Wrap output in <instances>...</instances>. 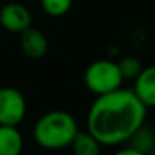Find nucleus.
I'll return each mask as SVG.
<instances>
[{
	"mask_svg": "<svg viewBox=\"0 0 155 155\" xmlns=\"http://www.w3.org/2000/svg\"><path fill=\"white\" fill-rule=\"evenodd\" d=\"M23 150V137L17 126L0 125V155H20Z\"/></svg>",
	"mask_w": 155,
	"mask_h": 155,
	"instance_id": "6e6552de",
	"label": "nucleus"
},
{
	"mask_svg": "<svg viewBox=\"0 0 155 155\" xmlns=\"http://www.w3.org/2000/svg\"><path fill=\"white\" fill-rule=\"evenodd\" d=\"M20 47L26 56L32 59H40L47 53L49 41L41 31L28 28L20 34Z\"/></svg>",
	"mask_w": 155,
	"mask_h": 155,
	"instance_id": "0eeeda50",
	"label": "nucleus"
},
{
	"mask_svg": "<svg viewBox=\"0 0 155 155\" xmlns=\"http://www.w3.org/2000/svg\"><path fill=\"white\" fill-rule=\"evenodd\" d=\"M132 91L146 108L155 107V65L143 67L134 79Z\"/></svg>",
	"mask_w": 155,
	"mask_h": 155,
	"instance_id": "423d86ee",
	"label": "nucleus"
},
{
	"mask_svg": "<svg viewBox=\"0 0 155 155\" xmlns=\"http://www.w3.org/2000/svg\"><path fill=\"white\" fill-rule=\"evenodd\" d=\"M78 123L67 111H49L34 126V138L44 149H62L71 144L78 134Z\"/></svg>",
	"mask_w": 155,
	"mask_h": 155,
	"instance_id": "f03ea898",
	"label": "nucleus"
},
{
	"mask_svg": "<svg viewBox=\"0 0 155 155\" xmlns=\"http://www.w3.org/2000/svg\"><path fill=\"white\" fill-rule=\"evenodd\" d=\"M123 78L117 62L110 59H97L84 71V84L96 96L111 93L122 87Z\"/></svg>",
	"mask_w": 155,
	"mask_h": 155,
	"instance_id": "7ed1b4c3",
	"label": "nucleus"
},
{
	"mask_svg": "<svg viewBox=\"0 0 155 155\" xmlns=\"http://www.w3.org/2000/svg\"><path fill=\"white\" fill-rule=\"evenodd\" d=\"M70 146H71L73 155H101L102 144L88 131L87 132L78 131Z\"/></svg>",
	"mask_w": 155,
	"mask_h": 155,
	"instance_id": "1a4fd4ad",
	"label": "nucleus"
},
{
	"mask_svg": "<svg viewBox=\"0 0 155 155\" xmlns=\"http://www.w3.org/2000/svg\"><path fill=\"white\" fill-rule=\"evenodd\" d=\"M26 116V99L12 87L0 88V125L17 126Z\"/></svg>",
	"mask_w": 155,
	"mask_h": 155,
	"instance_id": "20e7f679",
	"label": "nucleus"
},
{
	"mask_svg": "<svg viewBox=\"0 0 155 155\" xmlns=\"http://www.w3.org/2000/svg\"><path fill=\"white\" fill-rule=\"evenodd\" d=\"M152 155H155V146H153V149H152V152H150Z\"/></svg>",
	"mask_w": 155,
	"mask_h": 155,
	"instance_id": "4468645a",
	"label": "nucleus"
},
{
	"mask_svg": "<svg viewBox=\"0 0 155 155\" xmlns=\"http://www.w3.org/2000/svg\"><path fill=\"white\" fill-rule=\"evenodd\" d=\"M32 17L26 6L21 3H6L0 9V26L9 32L21 34L28 28H31Z\"/></svg>",
	"mask_w": 155,
	"mask_h": 155,
	"instance_id": "39448f33",
	"label": "nucleus"
},
{
	"mask_svg": "<svg viewBox=\"0 0 155 155\" xmlns=\"http://www.w3.org/2000/svg\"><path fill=\"white\" fill-rule=\"evenodd\" d=\"M129 140L132 141L131 147H134V149H137V150H140V152H143L146 155H149V152H152V149L155 146L153 132L150 129H146L144 126H141Z\"/></svg>",
	"mask_w": 155,
	"mask_h": 155,
	"instance_id": "9d476101",
	"label": "nucleus"
},
{
	"mask_svg": "<svg viewBox=\"0 0 155 155\" xmlns=\"http://www.w3.org/2000/svg\"><path fill=\"white\" fill-rule=\"evenodd\" d=\"M117 65H119V70L122 73L123 81L125 79H135L138 76V73L143 70L141 62L135 56H125L117 62Z\"/></svg>",
	"mask_w": 155,
	"mask_h": 155,
	"instance_id": "9b49d317",
	"label": "nucleus"
},
{
	"mask_svg": "<svg viewBox=\"0 0 155 155\" xmlns=\"http://www.w3.org/2000/svg\"><path fill=\"white\" fill-rule=\"evenodd\" d=\"M43 11L50 17H62L71 8L73 0H40Z\"/></svg>",
	"mask_w": 155,
	"mask_h": 155,
	"instance_id": "f8f14e48",
	"label": "nucleus"
},
{
	"mask_svg": "<svg viewBox=\"0 0 155 155\" xmlns=\"http://www.w3.org/2000/svg\"><path fill=\"white\" fill-rule=\"evenodd\" d=\"M146 111L132 90L120 87L96 97L87 116V131L101 144L116 146L128 141L144 125Z\"/></svg>",
	"mask_w": 155,
	"mask_h": 155,
	"instance_id": "f257e3e1",
	"label": "nucleus"
},
{
	"mask_svg": "<svg viewBox=\"0 0 155 155\" xmlns=\"http://www.w3.org/2000/svg\"><path fill=\"white\" fill-rule=\"evenodd\" d=\"M113 155H146V153H143V152H140L134 147H125V149H120V150L114 152Z\"/></svg>",
	"mask_w": 155,
	"mask_h": 155,
	"instance_id": "ddd939ff",
	"label": "nucleus"
}]
</instances>
